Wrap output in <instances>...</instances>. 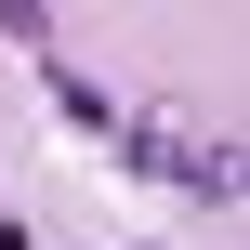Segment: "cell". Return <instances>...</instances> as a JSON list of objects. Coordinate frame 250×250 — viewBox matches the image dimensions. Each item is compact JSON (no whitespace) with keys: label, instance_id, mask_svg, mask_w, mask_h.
<instances>
[{"label":"cell","instance_id":"6da1fadb","mask_svg":"<svg viewBox=\"0 0 250 250\" xmlns=\"http://www.w3.org/2000/svg\"><path fill=\"white\" fill-rule=\"evenodd\" d=\"M132 171H158V185H185V198H237V132H185V119H132V145H119Z\"/></svg>","mask_w":250,"mask_h":250},{"label":"cell","instance_id":"3957f363","mask_svg":"<svg viewBox=\"0 0 250 250\" xmlns=\"http://www.w3.org/2000/svg\"><path fill=\"white\" fill-rule=\"evenodd\" d=\"M0 250H40V237H26V224H13V211H0Z\"/></svg>","mask_w":250,"mask_h":250},{"label":"cell","instance_id":"7a4b0ae2","mask_svg":"<svg viewBox=\"0 0 250 250\" xmlns=\"http://www.w3.org/2000/svg\"><path fill=\"white\" fill-rule=\"evenodd\" d=\"M0 40H13V53H53V13H40V0H0Z\"/></svg>","mask_w":250,"mask_h":250}]
</instances>
